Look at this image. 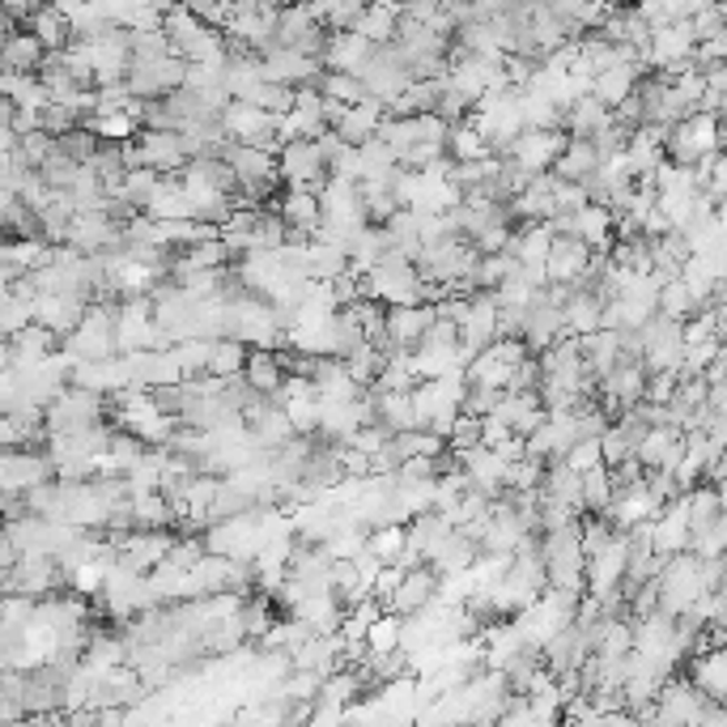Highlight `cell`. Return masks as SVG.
Masks as SVG:
<instances>
[{"instance_id": "cell-1", "label": "cell", "mask_w": 727, "mask_h": 727, "mask_svg": "<svg viewBox=\"0 0 727 727\" xmlns=\"http://www.w3.org/2000/svg\"><path fill=\"white\" fill-rule=\"evenodd\" d=\"M107 417V396L90 388H69L60 391L43 409V430L56 435V430H86V426H98Z\"/></svg>"}, {"instance_id": "cell-2", "label": "cell", "mask_w": 727, "mask_h": 727, "mask_svg": "<svg viewBox=\"0 0 727 727\" xmlns=\"http://www.w3.org/2000/svg\"><path fill=\"white\" fill-rule=\"evenodd\" d=\"M221 132H226V141H239V146H265L277 153V137H272V123L277 116H268L265 107H256V102H242V98H230L226 107H221Z\"/></svg>"}, {"instance_id": "cell-3", "label": "cell", "mask_w": 727, "mask_h": 727, "mask_svg": "<svg viewBox=\"0 0 727 727\" xmlns=\"http://www.w3.org/2000/svg\"><path fill=\"white\" fill-rule=\"evenodd\" d=\"M277 175H281V183L319 196V188L328 183V162L316 149V141H286L277 149Z\"/></svg>"}, {"instance_id": "cell-4", "label": "cell", "mask_w": 727, "mask_h": 727, "mask_svg": "<svg viewBox=\"0 0 727 727\" xmlns=\"http://www.w3.org/2000/svg\"><path fill=\"white\" fill-rule=\"evenodd\" d=\"M566 128H519V137L507 146L502 158H515L524 170H532V175H545V170L554 167V158H558L561 149H566Z\"/></svg>"}, {"instance_id": "cell-5", "label": "cell", "mask_w": 727, "mask_h": 727, "mask_svg": "<svg viewBox=\"0 0 727 727\" xmlns=\"http://www.w3.org/2000/svg\"><path fill=\"white\" fill-rule=\"evenodd\" d=\"M56 477L48 451H34V447H0V489L4 494H18L22 498L30 485Z\"/></svg>"}, {"instance_id": "cell-6", "label": "cell", "mask_w": 727, "mask_h": 727, "mask_svg": "<svg viewBox=\"0 0 727 727\" xmlns=\"http://www.w3.org/2000/svg\"><path fill=\"white\" fill-rule=\"evenodd\" d=\"M137 149H141V167H153L158 175H179L192 158L179 128H141Z\"/></svg>"}, {"instance_id": "cell-7", "label": "cell", "mask_w": 727, "mask_h": 727, "mask_svg": "<svg viewBox=\"0 0 727 727\" xmlns=\"http://www.w3.org/2000/svg\"><path fill=\"white\" fill-rule=\"evenodd\" d=\"M69 247H77L81 256H94V251H107L120 242V226L107 218L102 209H81L69 218V235H64Z\"/></svg>"}, {"instance_id": "cell-8", "label": "cell", "mask_w": 727, "mask_h": 727, "mask_svg": "<svg viewBox=\"0 0 727 727\" xmlns=\"http://www.w3.org/2000/svg\"><path fill=\"white\" fill-rule=\"evenodd\" d=\"M221 158L230 162L239 183H281L277 175V153L265 146H239V141H226Z\"/></svg>"}, {"instance_id": "cell-9", "label": "cell", "mask_w": 727, "mask_h": 727, "mask_svg": "<svg viewBox=\"0 0 727 727\" xmlns=\"http://www.w3.org/2000/svg\"><path fill=\"white\" fill-rule=\"evenodd\" d=\"M587 265H591V247L579 235H554L545 256V281H582Z\"/></svg>"}, {"instance_id": "cell-10", "label": "cell", "mask_w": 727, "mask_h": 727, "mask_svg": "<svg viewBox=\"0 0 727 727\" xmlns=\"http://www.w3.org/2000/svg\"><path fill=\"white\" fill-rule=\"evenodd\" d=\"M260 64H265L268 81H286V86H302V81H316L323 73L319 60H311V56H302V51L293 48H281V43H268L260 51Z\"/></svg>"}, {"instance_id": "cell-11", "label": "cell", "mask_w": 727, "mask_h": 727, "mask_svg": "<svg viewBox=\"0 0 727 727\" xmlns=\"http://www.w3.org/2000/svg\"><path fill=\"white\" fill-rule=\"evenodd\" d=\"M430 323H435V302L388 307V349H417V340Z\"/></svg>"}, {"instance_id": "cell-12", "label": "cell", "mask_w": 727, "mask_h": 727, "mask_svg": "<svg viewBox=\"0 0 727 727\" xmlns=\"http://www.w3.org/2000/svg\"><path fill=\"white\" fill-rule=\"evenodd\" d=\"M438 587V570L435 566H409L405 570V579L396 582V591L388 596V613H396V617H409V613H417V608L426 605L430 596H435Z\"/></svg>"}, {"instance_id": "cell-13", "label": "cell", "mask_w": 727, "mask_h": 727, "mask_svg": "<svg viewBox=\"0 0 727 727\" xmlns=\"http://www.w3.org/2000/svg\"><path fill=\"white\" fill-rule=\"evenodd\" d=\"M494 337H498V302H494L489 290H477L472 293V307H468V319L460 323V345L468 353H477Z\"/></svg>"}, {"instance_id": "cell-14", "label": "cell", "mask_w": 727, "mask_h": 727, "mask_svg": "<svg viewBox=\"0 0 727 727\" xmlns=\"http://www.w3.org/2000/svg\"><path fill=\"white\" fill-rule=\"evenodd\" d=\"M689 673L685 677L694 680V689L710 698V703H727V647H715V651L689 655Z\"/></svg>"}, {"instance_id": "cell-15", "label": "cell", "mask_w": 727, "mask_h": 727, "mask_svg": "<svg viewBox=\"0 0 727 727\" xmlns=\"http://www.w3.org/2000/svg\"><path fill=\"white\" fill-rule=\"evenodd\" d=\"M48 60V48L30 34V30H9V39L0 43V69L4 73H39Z\"/></svg>"}, {"instance_id": "cell-16", "label": "cell", "mask_w": 727, "mask_h": 727, "mask_svg": "<svg viewBox=\"0 0 727 727\" xmlns=\"http://www.w3.org/2000/svg\"><path fill=\"white\" fill-rule=\"evenodd\" d=\"M375 43H366L358 30H332L328 34V48H323V69H332V73H358L362 69V60L370 56Z\"/></svg>"}, {"instance_id": "cell-17", "label": "cell", "mask_w": 727, "mask_h": 727, "mask_svg": "<svg viewBox=\"0 0 727 727\" xmlns=\"http://www.w3.org/2000/svg\"><path fill=\"white\" fill-rule=\"evenodd\" d=\"M647 73L643 64H608V69H600V73H591V81H587V94L600 98L608 111L621 102L626 94H634V81Z\"/></svg>"}, {"instance_id": "cell-18", "label": "cell", "mask_w": 727, "mask_h": 727, "mask_svg": "<svg viewBox=\"0 0 727 727\" xmlns=\"http://www.w3.org/2000/svg\"><path fill=\"white\" fill-rule=\"evenodd\" d=\"M242 379H247V388H251V391H260V396H272V391L286 384V370H281V362H277V349H265V345H247Z\"/></svg>"}, {"instance_id": "cell-19", "label": "cell", "mask_w": 727, "mask_h": 727, "mask_svg": "<svg viewBox=\"0 0 727 727\" xmlns=\"http://www.w3.org/2000/svg\"><path fill=\"white\" fill-rule=\"evenodd\" d=\"M384 116H388V107H384V102L362 98V102H353V107L340 116L337 137L345 141V146H362V141H370V137L379 132V120H384Z\"/></svg>"}, {"instance_id": "cell-20", "label": "cell", "mask_w": 727, "mask_h": 727, "mask_svg": "<svg viewBox=\"0 0 727 727\" xmlns=\"http://www.w3.org/2000/svg\"><path fill=\"white\" fill-rule=\"evenodd\" d=\"M340 600H337V591L332 587H323V591H307L298 605H293V613L290 617H298V621H307L316 634H332L340 626Z\"/></svg>"}, {"instance_id": "cell-21", "label": "cell", "mask_w": 727, "mask_h": 727, "mask_svg": "<svg viewBox=\"0 0 727 727\" xmlns=\"http://www.w3.org/2000/svg\"><path fill=\"white\" fill-rule=\"evenodd\" d=\"M51 349H60V337L51 332L48 323L30 319L26 328H18L9 337V362H39V358H48Z\"/></svg>"}, {"instance_id": "cell-22", "label": "cell", "mask_w": 727, "mask_h": 727, "mask_svg": "<svg viewBox=\"0 0 727 727\" xmlns=\"http://www.w3.org/2000/svg\"><path fill=\"white\" fill-rule=\"evenodd\" d=\"M596 162H600L596 146H591L587 137H570V141H566V149H561L558 158H554L549 175H554V179H570V183H582V179L596 170Z\"/></svg>"}, {"instance_id": "cell-23", "label": "cell", "mask_w": 727, "mask_h": 727, "mask_svg": "<svg viewBox=\"0 0 727 727\" xmlns=\"http://www.w3.org/2000/svg\"><path fill=\"white\" fill-rule=\"evenodd\" d=\"M26 30H30V34H34V39H39V43H43L48 51L69 48V39H73V30H69V18H64V13H60L51 0H43V4H39V9L26 18Z\"/></svg>"}, {"instance_id": "cell-24", "label": "cell", "mask_w": 727, "mask_h": 727, "mask_svg": "<svg viewBox=\"0 0 727 727\" xmlns=\"http://www.w3.org/2000/svg\"><path fill=\"white\" fill-rule=\"evenodd\" d=\"M575 235H579L591 251H608V247H613V209L587 200L582 209H575Z\"/></svg>"}, {"instance_id": "cell-25", "label": "cell", "mask_w": 727, "mask_h": 727, "mask_svg": "<svg viewBox=\"0 0 727 727\" xmlns=\"http://www.w3.org/2000/svg\"><path fill=\"white\" fill-rule=\"evenodd\" d=\"M141 456H146V442L116 426L111 438H107V451L98 456V472H107V477H123V472L141 460Z\"/></svg>"}, {"instance_id": "cell-26", "label": "cell", "mask_w": 727, "mask_h": 727, "mask_svg": "<svg viewBox=\"0 0 727 727\" xmlns=\"http://www.w3.org/2000/svg\"><path fill=\"white\" fill-rule=\"evenodd\" d=\"M561 323H566V332L570 337H587V332H596L600 328V298L596 290H579L561 302Z\"/></svg>"}, {"instance_id": "cell-27", "label": "cell", "mask_w": 727, "mask_h": 727, "mask_svg": "<svg viewBox=\"0 0 727 727\" xmlns=\"http://www.w3.org/2000/svg\"><path fill=\"white\" fill-rule=\"evenodd\" d=\"M605 123H608V107L591 94H579L566 111H561V128H566V137H591V132L605 128Z\"/></svg>"}, {"instance_id": "cell-28", "label": "cell", "mask_w": 727, "mask_h": 727, "mask_svg": "<svg viewBox=\"0 0 727 727\" xmlns=\"http://www.w3.org/2000/svg\"><path fill=\"white\" fill-rule=\"evenodd\" d=\"M277 213L286 218V226H298L311 235V226L319 221V196L307 188H286V196L277 200Z\"/></svg>"}, {"instance_id": "cell-29", "label": "cell", "mask_w": 727, "mask_h": 727, "mask_svg": "<svg viewBox=\"0 0 727 727\" xmlns=\"http://www.w3.org/2000/svg\"><path fill=\"white\" fill-rule=\"evenodd\" d=\"M302 256H307V277H319V281H332L349 268V251H340L332 242L311 239L302 247Z\"/></svg>"}, {"instance_id": "cell-30", "label": "cell", "mask_w": 727, "mask_h": 727, "mask_svg": "<svg viewBox=\"0 0 727 727\" xmlns=\"http://www.w3.org/2000/svg\"><path fill=\"white\" fill-rule=\"evenodd\" d=\"M132 502V524L137 528H175L170 502L162 498V489H146V494H128Z\"/></svg>"}, {"instance_id": "cell-31", "label": "cell", "mask_w": 727, "mask_h": 727, "mask_svg": "<svg viewBox=\"0 0 727 727\" xmlns=\"http://www.w3.org/2000/svg\"><path fill=\"white\" fill-rule=\"evenodd\" d=\"M242 362H247V345H242V340H235V337L209 340V362H205L209 375H218V379L242 375Z\"/></svg>"}, {"instance_id": "cell-32", "label": "cell", "mask_w": 727, "mask_h": 727, "mask_svg": "<svg viewBox=\"0 0 727 727\" xmlns=\"http://www.w3.org/2000/svg\"><path fill=\"white\" fill-rule=\"evenodd\" d=\"M579 494H582V510L600 515V510L613 502V477H608V464H591L587 472H579Z\"/></svg>"}, {"instance_id": "cell-33", "label": "cell", "mask_w": 727, "mask_h": 727, "mask_svg": "<svg viewBox=\"0 0 727 727\" xmlns=\"http://www.w3.org/2000/svg\"><path fill=\"white\" fill-rule=\"evenodd\" d=\"M158 170L153 167H132V170H123V179H120V200L123 205H132V209H146L149 205V196L158 192Z\"/></svg>"}, {"instance_id": "cell-34", "label": "cell", "mask_w": 727, "mask_h": 727, "mask_svg": "<svg viewBox=\"0 0 727 727\" xmlns=\"http://www.w3.org/2000/svg\"><path fill=\"white\" fill-rule=\"evenodd\" d=\"M515 268H519V260L510 251H481L477 268H472V281H477V290H494V286L507 281Z\"/></svg>"}, {"instance_id": "cell-35", "label": "cell", "mask_w": 727, "mask_h": 727, "mask_svg": "<svg viewBox=\"0 0 727 727\" xmlns=\"http://www.w3.org/2000/svg\"><path fill=\"white\" fill-rule=\"evenodd\" d=\"M362 643H366V651H370V655L396 651V647H400V617L384 608V613H379V617H375V621L366 626Z\"/></svg>"}, {"instance_id": "cell-36", "label": "cell", "mask_w": 727, "mask_h": 727, "mask_svg": "<svg viewBox=\"0 0 727 727\" xmlns=\"http://www.w3.org/2000/svg\"><path fill=\"white\" fill-rule=\"evenodd\" d=\"M447 153L456 158V162H468V158H485L489 153V141H485L481 132L472 128V123H451V132H447Z\"/></svg>"}, {"instance_id": "cell-37", "label": "cell", "mask_w": 727, "mask_h": 727, "mask_svg": "<svg viewBox=\"0 0 727 727\" xmlns=\"http://www.w3.org/2000/svg\"><path fill=\"white\" fill-rule=\"evenodd\" d=\"M689 549L698 558H724L727 549V515H715L710 524H703L698 532H689Z\"/></svg>"}, {"instance_id": "cell-38", "label": "cell", "mask_w": 727, "mask_h": 727, "mask_svg": "<svg viewBox=\"0 0 727 727\" xmlns=\"http://www.w3.org/2000/svg\"><path fill=\"white\" fill-rule=\"evenodd\" d=\"M13 153H18V158H22L30 170H39L51 158V153H56V137H51V132H43V128H30V132H22V137H18Z\"/></svg>"}, {"instance_id": "cell-39", "label": "cell", "mask_w": 727, "mask_h": 727, "mask_svg": "<svg viewBox=\"0 0 727 727\" xmlns=\"http://www.w3.org/2000/svg\"><path fill=\"white\" fill-rule=\"evenodd\" d=\"M366 549L379 561H396V554L405 549V524H375L366 532Z\"/></svg>"}, {"instance_id": "cell-40", "label": "cell", "mask_w": 727, "mask_h": 727, "mask_svg": "<svg viewBox=\"0 0 727 727\" xmlns=\"http://www.w3.org/2000/svg\"><path fill=\"white\" fill-rule=\"evenodd\" d=\"M34 319V307H30V298H18V293H0V340H9L18 328H26Z\"/></svg>"}, {"instance_id": "cell-41", "label": "cell", "mask_w": 727, "mask_h": 727, "mask_svg": "<svg viewBox=\"0 0 727 727\" xmlns=\"http://www.w3.org/2000/svg\"><path fill=\"white\" fill-rule=\"evenodd\" d=\"M286 417H290L293 435H316L319 430V396H286Z\"/></svg>"}, {"instance_id": "cell-42", "label": "cell", "mask_w": 727, "mask_h": 727, "mask_svg": "<svg viewBox=\"0 0 727 727\" xmlns=\"http://www.w3.org/2000/svg\"><path fill=\"white\" fill-rule=\"evenodd\" d=\"M251 102L265 107L268 116H286L293 107V86H286V81H260V90L251 94Z\"/></svg>"}, {"instance_id": "cell-43", "label": "cell", "mask_w": 727, "mask_h": 727, "mask_svg": "<svg viewBox=\"0 0 727 727\" xmlns=\"http://www.w3.org/2000/svg\"><path fill=\"white\" fill-rule=\"evenodd\" d=\"M56 149L64 153V158H73V162H90V153L98 149V137L90 132V128H69L64 137H56Z\"/></svg>"}, {"instance_id": "cell-44", "label": "cell", "mask_w": 727, "mask_h": 727, "mask_svg": "<svg viewBox=\"0 0 727 727\" xmlns=\"http://www.w3.org/2000/svg\"><path fill=\"white\" fill-rule=\"evenodd\" d=\"M477 442H481V417L456 412V421H451V430H447V447H451V451H468V447H477Z\"/></svg>"}, {"instance_id": "cell-45", "label": "cell", "mask_w": 727, "mask_h": 727, "mask_svg": "<svg viewBox=\"0 0 727 727\" xmlns=\"http://www.w3.org/2000/svg\"><path fill=\"white\" fill-rule=\"evenodd\" d=\"M39 128L51 132V137H64L69 128H77V111H69L64 102H43L39 107Z\"/></svg>"}, {"instance_id": "cell-46", "label": "cell", "mask_w": 727, "mask_h": 727, "mask_svg": "<svg viewBox=\"0 0 727 727\" xmlns=\"http://www.w3.org/2000/svg\"><path fill=\"white\" fill-rule=\"evenodd\" d=\"M561 460L570 464V468H575V472H587V468H591V464H600V438H596V435H582V438H575V442H570V451H566V456H561Z\"/></svg>"}, {"instance_id": "cell-47", "label": "cell", "mask_w": 727, "mask_h": 727, "mask_svg": "<svg viewBox=\"0 0 727 727\" xmlns=\"http://www.w3.org/2000/svg\"><path fill=\"white\" fill-rule=\"evenodd\" d=\"M630 456H634V447H630V442H626V435H621V430H617V426L608 421V430H605V435H600V464H608V468H617V464H621V460H630Z\"/></svg>"}, {"instance_id": "cell-48", "label": "cell", "mask_w": 727, "mask_h": 727, "mask_svg": "<svg viewBox=\"0 0 727 727\" xmlns=\"http://www.w3.org/2000/svg\"><path fill=\"white\" fill-rule=\"evenodd\" d=\"M179 4L205 26H218L221 30V22H226V0H179Z\"/></svg>"}, {"instance_id": "cell-49", "label": "cell", "mask_w": 727, "mask_h": 727, "mask_svg": "<svg viewBox=\"0 0 727 727\" xmlns=\"http://www.w3.org/2000/svg\"><path fill=\"white\" fill-rule=\"evenodd\" d=\"M22 558V554H18V545H13V540H9V536H4V528H0V570H13V561Z\"/></svg>"}, {"instance_id": "cell-50", "label": "cell", "mask_w": 727, "mask_h": 727, "mask_svg": "<svg viewBox=\"0 0 727 727\" xmlns=\"http://www.w3.org/2000/svg\"><path fill=\"white\" fill-rule=\"evenodd\" d=\"M9 366V340H0V370Z\"/></svg>"}, {"instance_id": "cell-51", "label": "cell", "mask_w": 727, "mask_h": 727, "mask_svg": "<svg viewBox=\"0 0 727 727\" xmlns=\"http://www.w3.org/2000/svg\"><path fill=\"white\" fill-rule=\"evenodd\" d=\"M605 4H608V9H630L634 0H605Z\"/></svg>"}, {"instance_id": "cell-52", "label": "cell", "mask_w": 727, "mask_h": 727, "mask_svg": "<svg viewBox=\"0 0 727 727\" xmlns=\"http://www.w3.org/2000/svg\"><path fill=\"white\" fill-rule=\"evenodd\" d=\"M265 4H272V9H286V4H293V0H265Z\"/></svg>"}]
</instances>
